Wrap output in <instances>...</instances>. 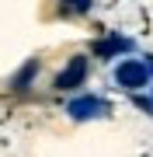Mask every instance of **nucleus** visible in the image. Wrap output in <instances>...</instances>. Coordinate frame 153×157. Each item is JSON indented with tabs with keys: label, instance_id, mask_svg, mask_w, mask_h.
<instances>
[{
	"label": "nucleus",
	"instance_id": "2",
	"mask_svg": "<svg viewBox=\"0 0 153 157\" xmlns=\"http://www.w3.org/2000/svg\"><path fill=\"white\" fill-rule=\"evenodd\" d=\"M66 112L73 115L77 122H84V119H101V115L108 112V105H104L101 98H94V94H91V98H73V101L66 105Z\"/></svg>",
	"mask_w": 153,
	"mask_h": 157
},
{
	"label": "nucleus",
	"instance_id": "3",
	"mask_svg": "<svg viewBox=\"0 0 153 157\" xmlns=\"http://www.w3.org/2000/svg\"><path fill=\"white\" fill-rule=\"evenodd\" d=\"M84 77H87V59L77 56V59H70L66 73H59V77H56V87H63V91H66V87H77Z\"/></svg>",
	"mask_w": 153,
	"mask_h": 157
},
{
	"label": "nucleus",
	"instance_id": "4",
	"mask_svg": "<svg viewBox=\"0 0 153 157\" xmlns=\"http://www.w3.org/2000/svg\"><path fill=\"white\" fill-rule=\"evenodd\" d=\"M35 70H38V63H28V67H24V73H21L17 80H14V87H24V84L31 80V73H35Z\"/></svg>",
	"mask_w": 153,
	"mask_h": 157
},
{
	"label": "nucleus",
	"instance_id": "1",
	"mask_svg": "<svg viewBox=\"0 0 153 157\" xmlns=\"http://www.w3.org/2000/svg\"><path fill=\"white\" fill-rule=\"evenodd\" d=\"M115 80H118L122 87H146L150 70H146V63L129 59V63H118V67H115Z\"/></svg>",
	"mask_w": 153,
	"mask_h": 157
},
{
	"label": "nucleus",
	"instance_id": "5",
	"mask_svg": "<svg viewBox=\"0 0 153 157\" xmlns=\"http://www.w3.org/2000/svg\"><path fill=\"white\" fill-rule=\"evenodd\" d=\"M70 4H73L77 11H87V4H91V0H70Z\"/></svg>",
	"mask_w": 153,
	"mask_h": 157
}]
</instances>
